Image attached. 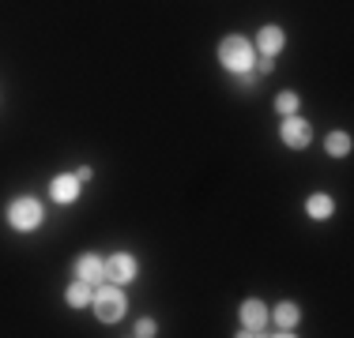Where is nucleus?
I'll return each mask as SVG.
<instances>
[{
	"label": "nucleus",
	"mask_w": 354,
	"mask_h": 338,
	"mask_svg": "<svg viewBox=\"0 0 354 338\" xmlns=\"http://www.w3.org/2000/svg\"><path fill=\"white\" fill-rule=\"evenodd\" d=\"M252 61H257V46L241 34H230V38L218 41V64L226 68L230 75H245L252 72Z\"/></svg>",
	"instance_id": "1"
},
{
	"label": "nucleus",
	"mask_w": 354,
	"mask_h": 338,
	"mask_svg": "<svg viewBox=\"0 0 354 338\" xmlns=\"http://www.w3.org/2000/svg\"><path fill=\"white\" fill-rule=\"evenodd\" d=\"M95 316L102 319V324H117V319L129 312V297H124V290L121 286H113V282H102V286H95Z\"/></svg>",
	"instance_id": "2"
},
{
	"label": "nucleus",
	"mask_w": 354,
	"mask_h": 338,
	"mask_svg": "<svg viewBox=\"0 0 354 338\" xmlns=\"http://www.w3.org/2000/svg\"><path fill=\"white\" fill-rule=\"evenodd\" d=\"M41 218H46V215H41V203L35 196H19V199H12V207H8V226L19 230V233L38 230Z\"/></svg>",
	"instance_id": "3"
},
{
	"label": "nucleus",
	"mask_w": 354,
	"mask_h": 338,
	"mask_svg": "<svg viewBox=\"0 0 354 338\" xmlns=\"http://www.w3.org/2000/svg\"><path fill=\"white\" fill-rule=\"evenodd\" d=\"M279 139H283L290 150H306L309 143H313V128H309V121H301L298 113H290V117H283Z\"/></svg>",
	"instance_id": "4"
},
{
	"label": "nucleus",
	"mask_w": 354,
	"mask_h": 338,
	"mask_svg": "<svg viewBox=\"0 0 354 338\" xmlns=\"http://www.w3.org/2000/svg\"><path fill=\"white\" fill-rule=\"evenodd\" d=\"M268 319H272L268 304L257 301V297H249L245 304H241V331H238V335H264Z\"/></svg>",
	"instance_id": "5"
},
{
	"label": "nucleus",
	"mask_w": 354,
	"mask_h": 338,
	"mask_svg": "<svg viewBox=\"0 0 354 338\" xmlns=\"http://www.w3.org/2000/svg\"><path fill=\"white\" fill-rule=\"evenodd\" d=\"M132 278H136V256H129V252H117V256L106 259V282L129 286Z\"/></svg>",
	"instance_id": "6"
},
{
	"label": "nucleus",
	"mask_w": 354,
	"mask_h": 338,
	"mask_svg": "<svg viewBox=\"0 0 354 338\" xmlns=\"http://www.w3.org/2000/svg\"><path fill=\"white\" fill-rule=\"evenodd\" d=\"M75 278H83V282H91V286H102L106 282V259L95 256V252H83V256L75 259Z\"/></svg>",
	"instance_id": "7"
},
{
	"label": "nucleus",
	"mask_w": 354,
	"mask_h": 338,
	"mask_svg": "<svg viewBox=\"0 0 354 338\" xmlns=\"http://www.w3.org/2000/svg\"><path fill=\"white\" fill-rule=\"evenodd\" d=\"M80 188H83V181L75 173H61V177L49 181V196H53V203H75L80 199Z\"/></svg>",
	"instance_id": "8"
},
{
	"label": "nucleus",
	"mask_w": 354,
	"mask_h": 338,
	"mask_svg": "<svg viewBox=\"0 0 354 338\" xmlns=\"http://www.w3.org/2000/svg\"><path fill=\"white\" fill-rule=\"evenodd\" d=\"M283 46H286V34H283V27H275V23L260 27V34H257V49H260L264 57H279V53H283Z\"/></svg>",
	"instance_id": "9"
},
{
	"label": "nucleus",
	"mask_w": 354,
	"mask_h": 338,
	"mask_svg": "<svg viewBox=\"0 0 354 338\" xmlns=\"http://www.w3.org/2000/svg\"><path fill=\"white\" fill-rule=\"evenodd\" d=\"M272 316H275V327H279L275 335L290 338V335H294V327H298V319H301V312H298V304H294V301H283V304H275Z\"/></svg>",
	"instance_id": "10"
},
{
	"label": "nucleus",
	"mask_w": 354,
	"mask_h": 338,
	"mask_svg": "<svg viewBox=\"0 0 354 338\" xmlns=\"http://www.w3.org/2000/svg\"><path fill=\"white\" fill-rule=\"evenodd\" d=\"M306 210H309V218H313V222H324V218L335 215V199L328 196V192H313V196L306 199Z\"/></svg>",
	"instance_id": "11"
},
{
	"label": "nucleus",
	"mask_w": 354,
	"mask_h": 338,
	"mask_svg": "<svg viewBox=\"0 0 354 338\" xmlns=\"http://www.w3.org/2000/svg\"><path fill=\"white\" fill-rule=\"evenodd\" d=\"M64 301H68V308H87V304L95 301V286L83 282V278H75L68 290H64Z\"/></svg>",
	"instance_id": "12"
},
{
	"label": "nucleus",
	"mask_w": 354,
	"mask_h": 338,
	"mask_svg": "<svg viewBox=\"0 0 354 338\" xmlns=\"http://www.w3.org/2000/svg\"><path fill=\"white\" fill-rule=\"evenodd\" d=\"M324 147H328V155H332V158H347L351 155V135L347 132H328Z\"/></svg>",
	"instance_id": "13"
},
{
	"label": "nucleus",
	"mask_w": 354,
	"mask_h": 338,
	"mask_svg": "<svg viewBox=\"0 0 354 338\" xmlns=\"http://www.w3.org/2000/svg\"><path fill=\"white\" fill-rule=\"evenodd\" d=\"M298 106H301V98L294 95V90H283V95L275 98V113H279V117H290V113H298Z\"/></svg>",
	"instance_id": "14"
},
{
	"label": "nucleus",
	"mask_w": 354,
	"mask_h": 338,
	"mask_svg": "<svg viewBox=\"0 0 354 338\" xmlns=\"http://www.w3.org/2000/svg\"><path fill=\"white\" fill-rule=\"evenodd\" d=\"M136 335H140V338H155V335H158V324H155V319H140V324H136Z\"/></svg>",
	"instance_id": "15"
},
{
	"label": "nucleus",
	"mask_w": 354,
	"mask_h": 338,
	"mask_svg": "<svg viewBox=\"0 0 354 338\" xmlns=\"http://www.w3.org/2000/svg\"><path fill=\"white\" fill-rule=\"evenodd\" d=\"M272 68H275V57H260V64H257V72H260V75H268Z\"/></svg>",
	"instance_id": "16"
},
{
	"label": "nucleus",
	"mask_w": 354,
	"mask_h": 338,
	"mask_svg": "<svg viewBox=\"0 0 354 338\" xmlns=\"http://www.w3.org/2000/svg\"><path fill=\"white\" fill-rule=\"evenodd\" d=\"M75 177H80V181H91V177H95V169L83 166V169H75Z\"/></svg>",
	"instance_id": "17"
}]
</instances>
